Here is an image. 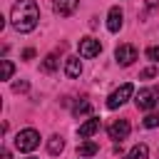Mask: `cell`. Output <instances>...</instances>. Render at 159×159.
Here are the masks:
<instances>
[{
	"label": "cell",
	"instance_id": "obj_8",
	"mask_svg": "<svg viewBox=\"0 0 159 159\" xmlns=\"http://www.w3.org/2000/svg\"><path fill=\"white\" fill-rule=\"evenodd\" d=\"M122 17H124V12H122L119 5L109 7V12H107V30H109V32H119V27H122Z\"/></svg>",
	"mask_w": 159,
	"mask_h": 159
},
{
	"label": "cell",
	"instance_id": "obj_21",
	"mask_svg": "<svg viewBox=\"0 0 159 159\" xmlns=\"http://www.w3.org/2000/svg\"><path fill=\"white\" fill-rule=\"evenodd\" d=\"M27 87H30L27 82H15V84H12V89H15V92H25Z\"/></svg>",
	"mask_w": 159,
	"mask_h": 159
},
{
	"label": "cell",
	"instance_id": "obj_13",
	"mask_svg": "<svg viewBox=\"0 0 159 159\" xmlns=\"http://www.w3.org/2000/svg\"><path fill=\"white\" fill-rule=\"evenodd\" d=\"M127 159H149V147H147V144H137V147L127 154Z\"/></svg>",
	"mask_w": 159,
	"mask_h": 159
},
{
	"label": "cell",
	"instance_id": "obj_10",
	"mask_svg": "<svg viewBox=\"0 0 159 159\" xmlns=\"http://www.w3.org/2000/svg\"><path fill=\"white\" fill-rule=\"evenodd\" d=\"M97 129H99V119H97V117H89L84 124H80L77 134H80V139H89V137H92Z\"/></svg>",
	"mask_w": 159,
	"mask_h": 159
},
{
	"label": "cell",
	"instance_id": "obj_6",
	"mask_svg": "<svg viewBox=\"0 0 159 159\" xmlns=\"http://www.w3.org/2000/svg\"><path fill=\"white\" fill-rule=\"evenodd\" d=\"M114 60H117L122 67L132 65V62L137 60V47H134V45H119V47L114 50Z\"/></svg>",
	"mask_w": 159,
	"mask_h": 159
},
{
	"label": "cell",
	"instance_id": "obj_4",
	"mask_svg": "<svg viewBox=\"0 0 159 159\" xmlns=\"http://www.w3.org/2000/svg\"><path fill=\"white\" fill-rule=\"evenodd\" d=\"M129 97H134V84H129V82H124L122 87H117L109 97H107V109H117V107H122Z\"/></svg>",
	"mask_w": 159,
	"mask_h": 159
},
{
	"label": "cell",
	"instance_id": "obj_11",
	"mask_svg": "<svg viewBox=\"0 0 159 159\" xmlns=\"http://www.w3.org/2000/svg\"><path fill=\"white\" fill-rule=\"evenodd\" d=\"M65 75H67V77H80V75H82V62H80L77 55L65 60Z\"/></svg>",
	"mask_w": 159,
	"mask_h": 159
},
{
	"label": "cell",
	"instance_id": "obj_23",
	"mask_svg": "<svg viewBox=\"0 0 159 159\" xmlns=\"http://www.w3.org/2000/svg\"><path fill=\"white\" fill-rule=\"evenodd\" d=\"M2 159H10V152L7 149H2Z\"/></svg>",
	"mask_w": 159,
	"mask_h": 159
},
{
	"label": "cell",
	"instance_id": "obj_16",
	"mask_svg": "<svg viewBox=\"0 0 159 159\" xmlns=\"http://www.w3.org/2000/svg\"><path fill=\"white\" fill-rule=\"evenodd\" d=\"M42 70H45V72H55V70H57V55H55V52H50V55L45 57Z\"/></svg>",
	"mask_w": 159,
	"mask_h": 159
},
{
	"label": "cell",
	"instance_id": "obj_5",
	"mask_svg": "<svg viewBox=\"0 0 159 159\" xmlns=\"http://www.w3.org/2000/svg\"><path fill=\"white\" fill-rule=\"evenodd\" d=\"M77 50H80V57L89 60V57H97V55L102 52V42L94 40V37H82L80 45H77Z\"/></svg>",
	"mask_w": 159,
	"mask_h": 159
},
{
	"label": "cell",
	"instance_id": "obj_25",
	"mask_svg": "<svg viewBox=\"0 0 159 159\" xmlns=\"http://www.w3.org/2000/svg\"><path fill=\"white\" fill-rule=\"evenodd\" d=\"M30 159H35V157H30Z\"/></svg>",
	"mask_w": 159,
	"mask_h": 159
},
{
	"label": "cell",
	"instance_id": "obj_12",
	"mask_svg": "<svg viewBox=\"0 0 159 159\" xmlns=\"http://www.w3.org/2000/svg\"><path fill=\"white\" fill-rule=\"evenodd\" d=\"M97 152H99V144L97 142H82V144H77V154L80 157H92Z\"/></svg>",
	"mask_w": 159,
	"mask_h": 159
},
{
	"label": "cell",
	"instance_id": "obj_3",
	"mask_svg": "<svg viewBox=\"0 0 159 159\" xmlns=\"http://www.w3.org/2000/svg\"><path fill=\"white\" fill-rule=\"evenodd\" d=\"M134 104H137V109H144V112L154 109V107L159 104V89H157V87H144V89H139L137 97H134Z\"/></svg>",
	"mask_w": 159,
	"mask_h": 159
},
{
	"label": "cell",
	"instance_id": "obj_18",
	"mask_svg": "<svg viewBox=\"0 0 159 159\" xmlns=\"http://www.w3.org/2000/svg\"><path fill=\"white\" fill-rule=\"evenodd\" d=\"M12 72H15V65H12L10 60H2V80H10Z\"/></svg>",
	"mask_w": 159,
	"mask_h": 159
},
{
	"label": "cell",
	"instance_id": "obj_20",
	"mask_svg": "<svg viewBox=\"0 0 159 159\" xmlns=\"http://www.w3.org/2000/svg\"><path fill=\"white\" fill-rule=\"evenodd\" d=\"M154 75H157V70H154V67H147V70H142V72H139V77H142V80H152Z\"/></svg>",
	"mask_w": 159,
	"mask_h": 159
},
{
	"label": "cell",
	"instance_id": "obj_22",
	"mask_svg": "<svg viewBox=\"0 0 159 159\" xmlns=\"http://www.w3.org/2000/svg\"><path fill=\"white\" fill-rule=\"evenodd\" d=\"M22 57H25V60H32V57H35V50H32V47H27V50L22 52Z\"/></svg>",
	"mask_w": 159,
	"mask_h": 159
},
{
	"label": "cell",
	"instance_id": "obj_2",
	"mask_svg": "<svg viewBox=\"0 0 159 159\" xmlns=\"http://www.w3.org/2000/svg\"><path fill=\"white\" fill-rule=\"evenodd\" d=\"M37 144H40V132L37 129H22L15 137V149L17 152H32V149H37Z\"/></svg>",
	"mask_w": 159,
	"mask_h": 159
},
{
	"label": "cell",
	"instance_id": "obj_1",
	"mask_svg": "<svg viewBox=\"0 0 159 159\" xmlns=\"http://www.w3.org/2000/svg\"><path fill=\"white\" fill-rule=\"evenodd\" d=\"M10 20H12V27L17 32H32L37 27V20H40V7L35 0H17L12 5V12H10Z\"/></svg>",
	"mask_w": 159,
	"mask_h": 159
},
{
	"label": "cell",
	"instance_id": "obj_24",
	"mask_svg": "<svg viewBox=\"0 0 159 159\" xmlns=\"http://www.w3.org/2000/svg\"><path fill=\"white\" fill-rule=\"evenodd\" d=\"M157 2H159V0H147V5H149V7H154Z\"/></svg>",
	"mask_w": 159,
	"mask_h": 159
},
{
	"label": "cell",
	"instance_id": "obj_7",
	"mask_svg": "<svg viewBox=\"0 0 159 159\" xmlns=\"http://www.w3.org/2000/svg\"><path fill=\"white\" fill-rule=\"evenodd\" d=\"M109 139H114V142H122V139H127V134L132 132V127H129V122L127 119H119V122H114V124H109Z\"/></svg>",
	"mask_w": 159,
	"mask_h": 159
},
{
	"label": "cell",
	"instance_id": "obj_14",
	"mask_svg": "<svg viewBox=\"0 0 159 159\" xmlns=\"http://www.w3.org/2000/svg\"><path fill=\"white\" fill-rule=\"evenodd\" d=\"M89 112H92V104H89L87 99H80V102L72 107V114H75V117H82V114H89Z\"/></svg>",
	"mask_w": 159,
	"mask_h": 159
},
{
	"label": "cell",
	"instance_id": "obj_17",
	"mask_svg": "<svg viewBox=\"0 0 159 159\" xmlns=\"http://www.w3.org/2000/svg\"><path fill=\"white\" fill-rule=\"evenodd\" d=\"M147 129H154V127H159V112H149L147 117H144V122H142Z\"/></svg>",
	"mask_w": 159,
	"mask_h": 159
},
{
	"label": "cell",
	"instance_id": "obj_9",
	"mask_svg": "<svg viewBox=\"0 0 159 159\" xmlns=\"http://www.w3.org/2000/svg\"><path fill=\"white\" fill-rule=\"evenodd\" d=\"M52 10H55L60 17H70V15L77 10V0H55V2H52Z\"/></svg>",
	"mask_w": 159,
	"mask_h": 159
},
{
	"label": "cell",
	"instance_id": "obj_15",
	"mask_svg": "<svg viewBox=\"0 0 159 159\" xmlns=\"http://www.w3.org/2000/svg\"><path fill=\"white\" fill-rule=\"evenodd\" d=\"M62 149H65L62 137H50V142H47V152H50V154H60Z\"/></svg>",
	"mask_w": 159,
	"mask_h": 159
},
{
	"label": "cell",
	"instance_id": "obj_19",
	"mask_svg": "<svg viewBox=\"0 0 159 159\" xmlns=\"http://www.w3.org/2000/svg\"><path fill=\"white\" fill-rule=\"evenodd\" d=\"M147 57H149L152 62H159V45H152V47H147Z\"/></svg>",
	"mask_w": 159,
	"mask_h": 159
}]
</instances>
